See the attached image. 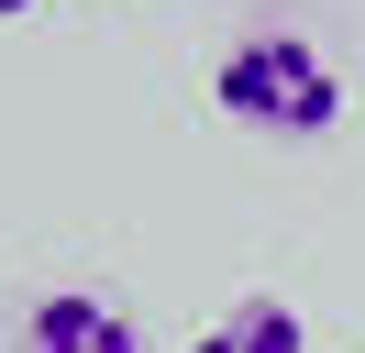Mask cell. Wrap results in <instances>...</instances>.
Masks as SVG:
<instances>
[{"label":"cell","mask_w":365,"mask_h":353,"mask_svg":"<svg viewBox=\"0 0 365 353\" xmlns=\"http://www.w3.org/2000/svg\"><path fill=\"white\" fill-rule=\"evenodd\" d=\"M210 100H222L244 132H277V144H310V132L343 122V78H332V56H321L310 33H244V44H222Z\"/></svg>","instance_id":"6da1fadb"},{"label":"cell","mask_w":365,"mask_h":353,"mask_svg":"<svg viewBox=\"0 0 365 353\" xmlns=\"http://www.w3.org/2000/svg\"><path fill=\"white\" fill-rule=\"evenodd\" d=\"M23 353H144V342H133V309H122V298L56 287V298L23 309Z\"/></svg>","instance_id":"7a4b0ae2"},{"label":"cell","mask_w":365,"mask_h":353,"mask_svg":"<svg viewBox=\"0 0 365 353\" xmlns=\"http://www.w3.org/2000/svg\"><path fill=\"white\" fill-rule=\"evenodd\" d=\"M188 353H310V331H299V309H288V298H232Z\"/></svg>","instance_id":"3957f363"},{"label":"cell","mask_w":365,"mask_h":353,"mask_svg":"<svg viewBox=\"0 0 365 353\" xmlns=\"http://www.w3.org/2000/svg\"><path fill=\"white\" fill-rule=\"evenodd\" d=\"M11 11H34V0H0V22H11Z\"/></svg>","instance_id":"277c9868"}]
</instances>
